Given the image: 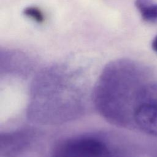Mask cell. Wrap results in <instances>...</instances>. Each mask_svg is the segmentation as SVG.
I'll return each mask as SVG.
<instances>
[{"label":"cell","instance_id":"obj_3","mask_svg":"<svg viewBox=\"0 0 157 157\" xmlns=\"http://www.w3.org/2000/svg\"><path fill=\"white\" fill-rule=\"evenodd\" d=\"M135 6L144 20L149 22L157 20V4L153 0H136Z\"/></svg>","mask_w":157,"mask_h":157},{"label":"cell","instance_id":"obj_2","mask_svg":"<svg viewBox=\"0 0 157 157\" xmlns=\"http://www.w3.org/2000/svg\"><path fill=\"white\" fill-rule=\"evenodd\" d=\"M133 116L136 123L141 129L157 136V104H138L134 110Z\"/></svg>","mask_w":157,"mask_h":157},{"label":"cell","instance_id":"obj_1","mask_svg":"<svg viewBox=\"0 0 157 157\" xmlns=\"http://www.w3.org/2000/svg\"><path fill=\"white\" fill-rule=\"evenodd\" d=\"M51 157H120L115 148L96 135H83L61 143Z\"/></svg>","mask_w":157,"mask_h":157},{"label":"cell","instance_id":"obj_4","mask_svg":"<svg viewBox=\"0 0 157 157\" xmlns=\"http://www.w3.org/2000/svg\"><path fill=\"white\" fill-rule=\"evenodd\" d=\"M23 14L33 20L40 23L44 20V16L42 11L36 7L30 6L23 10Z\"/></svg>","mask_w":157,"mask_h":157},{"label":"cell","instance_id":"obj_5","mask_svg":"<svg viewBox=\"0 0 157 157\" xmlns=\"http://www.w3.org/2000/svg\"><path fill=\"white\" fill-rule=\"evenodd\" d=\"M151 47H152V48L153 49V50L157 53V36L153 40V42L151 44Z\"/></svg>","mask_w":157,"mask_h":157}]
</instances>
